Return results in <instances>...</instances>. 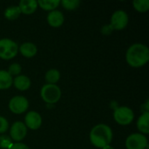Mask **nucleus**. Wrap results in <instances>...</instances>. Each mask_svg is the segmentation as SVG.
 I'll return each mask as SVG.
<instances>
[{"instance_id":"obj_1","label":"nucleus","mask_w":149,"mask_h":149,"mask_svg":"<svg viewBox=\"0 0 149 149\" xmlns=\"http://www.w3.org/2000/svg\"><path fill=\"white\" fill-rule=\"evenodd\" d=\"M126 60L130 66L134 68L145 65L149 60L148 47L141 43L132 45L126 52Z\"/></svg>"},{"instance_id":"obj_2","label":"nucleus","mask_w":149,"mask_h":149,"mask_svg":"<svg viewBox=\"0 0 149 149\" xmlns=\"http://www.w3.org/2000/svg\"><path fill=\"white\" fill-rule=\"evenodd\" d=\"M89 138L94 147L102 149L112 142L113 131L111 127L106 124H98L92 128Z\"/></svg>"},{"instance_id":"obj_3","label":"nucleus","mask_w":149,"mask_h":149,"mask_svg":"<svg viewBox=\"0 0 149 149\" xmlns=\"http://www.w3.org/2000/svg\"><path fill=\"white\" fill-rule=\"evenodd\" d=\"M40 95L42 100L47 104H55L61 98V90L57 85L46 84L42 86Z\"/></svg>"},{"instance_id":"obj_4","label":"nucleus","mask_w":149,"mask_h":149,"mask_svg":"<svg viewBox=\"0 0 149 149\" xmlns=\"http://www.w3.org/2000/svg\"><path fill=\"white\" fill-rule=\"evenodd\" d=\"M18 52L17 44L10 38L0 39V58L9 60L17 56Z\"/></svg>"},{"instance_id":"obj_5","label":"nucleus","mask_w":149,"mask_h":149,"mask_svg":"<svg viewBox=\"0 0 149 149\" xmlns=\"http://www.w3.org/2000/svg\"><path fill=\"white\" fill-rule=\"evenodd\" d=\"M113 119L118 124L121 126H127L133 122L134 113L128 107H120L114 110Z\"/></svg>"},{"instance_id":"obj_6","label":"nucleus","mask_w":149,"mask_h":149,"mask_svg":"<svg viewBox=\"0 0 149 149\" xmlns=\"http://www.w3.org/2000/svg\"><path fill=\"white\" fill-rule=\"evenodd\" d=\"M125 145L127 149H146L148 147V141L144 134L135 133L127 138Z\"/></svg>"},{"instance_id":"obj_7","label":"nucleus","mask_w":149,"mask_h":149,"mask_svg":"<svg viewBox=\"0 0 149 149\" xmlns=\"http://www.w3.org/2000/svg\"><path fill=\"white\" fill-rule=\"evenodd\" d=\"M29 107V101L28 100L22 96L17 95L12 97L9 102V109L11 113L15 114H21L27 111Z\"/></svg>"},{"instance_id":"obj_8","label":"nucleus","mask_w":149,"mask_h":149,"mask_svg":"<svg viewBox=\"0 0 149 149\" xmlns=\"http://www.w3.org/2000/svg\"><path fill=\"white\" fill-rule=\"evenodd\" d=\"M127 24H128V15L125 10H118L113 13L110 20V25L112 26L113 31L123 30L127 27Z\"/></svg>"},{"instance_id":"obj_9","label":"nucleus","mask_w":149,"mask_h":149,"mask_svg":"<svg viewBox=\"0 0 149 149\" xmlns=\"http://www.w3.org/2000/svg\"><path fill=\"white\" fill-rule=\"evenodd\" d=\"M27 134V127L24 122L16 121L14 122L10 128V139L16 142H20Z\"/></svg>"},{"instance_id":"obj_10","label":"nucleus","mask_w":149,"mask_h":149,"mask_svg":"<svg viewBox=\"0 0 149 149\" xmlns=\"http://www.w3.org/2000/svg\"><path fill=\"white\" fill-rule=\"evenodd\" d=\"M24 125L31 130L38 129L42 125V118L40 114L35 111H30L25 114Z\"/></svg>"},{"instance_id":"obj_11","label":"nucleus","mask_w":149,"mask_h":149,"mask_svg":"<svg viewBox=\"0 0 149 149\" xmlns=\"http://www.w3.org/2000/svg\"><path fill=\"white\" fill-rule=\"evenodd\" d=\"M64 21H65L64 14L60 10H54L50 11L47 15V22L52 27L58 28L63 24Z\"/></svg>"},{"instance_id":"obj_12","label":"nucleus","mask_w":149,"mask_h":149,"mask_svg":"<svg viewBox=\"0 0 149 149\" xmlns=\"http://www.w3.org/2000/svg\"><path fill=\"white\" fill-rule=\"evenodd\" d=\"M18 7L21 10V13L31 15L36 11L38 8V3L36 0H21L19 2Z\"/></svg>"},{"instance_id":"obj_13","label":"nucleus","mask_w":149,"mask_h":149,"mask_svg":"<svg viewBox=\"0 0 149 149\" xmlns=\"http://www.w3.org/2000/svg\"><path fill=\"white\" fill-rule=\"evenodd\" d=\"M18 51L20 52V53L25 57V58H32L34 57L37 52H38V48L36 46V45H34L33 43L31 42H25L24 44H22L19 47H18Z\"/></svg>"},{"instance_id":"obj_14","label":"nucleus","mask_w":149,"mask_h":149,"mask_svg":"<svg viewBox=\"0 0 149 149\" xmlns=\"http://www.w3.org/2000/svg\"><path fill=\"white\" fill-rule=\"evenodd\" d=\"M12 85L19 91H26L31 86V79L26 75H18L13 79Z\"/></svg>"},{"instance_id":"obj_15","label":"nucleus","mask_w":149,"mask_h":149,"mask_svg":"<svg viewBox=\"0 0 149 149\" xmlns=\"http://www.w3.org/2000/svg\"><path fill=\"white\" fill-rule=\"evenodd\" d=\"M149 113H142V114L137 120V128L142 134H148L149 133Z\"/></svg>"},{"instance_id":"obj_16","label":"nucleus","mask_w":149,"mask_h":149,"mask_svg":"<svg viewBox=\"0 0 149 149\" xmlns=\"http://www.w3.org/2000/svg\"><path fill=\"white\" fill-rule=\"evenodd\" d=\"M13 79L7 71L0 70V89L5 90L12 86Z\"/></svg>"},{"instance_id":"obj_17","label":"nucleus","mask_w":149,"mask_h":149,"mask_svg":"<svg viewBox=\"0 0 149 149\" xmlns=\"http://www.w3.org/2000/svg\"><path fill=\"white\" fill-rule=\"evenodd\" d=\"M3 15L6 19L12 21V20L17 19L21 15V10L18 5H10L5 9Z\"/></svg>"},{"instance_id":"obj_18","label":"nucleus","mask_w":149,"mask_h":149,"mask_svg":"<svg viewBox=\"0 0 149 149\" xmlns=\"http://www.w3.org/2000/svg\"><path fill=\"white\" fill-rule=\"evenodd\" d=\"M38 5L45 10H54L60 4L59 0H38L37 1Z\"/></svg>"},{"instance_id":"obj_19","label":"nucleus","mask_w":149,"mask_h":149,"mask_svg":"<svg viewBox=\"0 0 149 149\" xmlns=\"http://www.w3.org/2000/svg\"><path fill=\"white\" fill-rule=\"evenodd\" d=\"M45 79L47 84L56 85V83L60 79V73L57 69H50L46 72Z\"/></svg>"},{"instance_id":"obj_20","label":"nucleus","mask_w":149,"mask_h":149,"mask_svg":"<svg viewBox=\"0 0 149 149\" xmlns=\"http://www.w3.org/2000/svg\"><path fill=\"white\" fill-rule=\"evenodd\" d=\"M133 5L139 12H146L149 10V0H134Z\"/></svg>"},{"instance_id":"obj_21","label":"nucleus","mask_w":149,"mask_h":149,"mask_svg":"<svg viewBox=\"0 0 149 149\" xmlns=\"http://www.w3.org/2000/svg\"><path fill=\"white\" fill-rule=\"evenodd\" d=\"M80 1L79 0H62L60 2V3L62 4V6L68 10H76L79 4H80Z\"/></svg>"},{"instance_id":"obj_22","label":"nucleus","mask_w":149,"mask_h":149,"mask_svg":"<svg viewBox=\"0 0 149 149\" xmlns=\"http://www.w3.org/2000/svg\"><path fill=\"white\" fill-rule=\"evenodd\" d=\"M21 71H22V67H21V65L18 64V63H13V64H11L10 66H9V68H8V72H9V74L12 77V76H18L19 74H20V72H21Z\"/></svg>"},{"instance_id":"obj_23","label":"nucleus","mask_w":149,"mask_h":149,"mask_svg":"<svg viewBox=\"0 0 149 149\" xmlns=\"http://www.w3.org/2000/svg\"><path fill=\"white\" fill-rule=\"evenodd\" d=\"M12 146V143L10 141V137L3 135L0 136V148H10V147Z\"/></svg>"},{"instance_id":"obj_24","label":"nucleus","mask_w":149,"mask_h":149,"mask_svg":"<svg viewBox=\"0 0 149 149\" xmlns=\"http://www.w3.org/2000/svg\"><path fill=\"white\" fill-rule=\"evenodd\" d=\"M8 129H9V122H8V120L4 117L0 116V134H4Z\"/></svg>"},{"instance_id":"obj_25","label":"nucleus","mask_w":149,"mask_h":149,"mask_svg":"<svg viewBox=\"0 0 149 149\" xmlns=\"http://www.w3.org/2000/svg\"><path fill=\"white\" fill-rule=\"evenodd\" d=\"M113 29L112 28V26L110 25V24H105V25H103L102 26V28H101V32H102V34H104V35H110L112 32H113Z\"/></svg>"},{"instance_id":"obj_26","label":"nucleus","mask_w":149,"mask_h":149,"mask_svg":"<svg viewBox=\"0 0 149 149\" xmlns=\"http://www.w3.org/2000/svg\"><path fill=\"white\" fill-rule=\"evenodd\" d=\"M10 149H30L29 147L22 142H17L15 144H12Z\"/></svg>"},{"instance_id":"obj_27","label":"nucleus","mask_w":149,"mask_h":149,"mask_svg":"<svg viewBox=\"0 0 149 149\" xmlns=\"http://www.w3.org/2000/svg\"><path fill=\"white\" fill-rule=\"evenodd\" d=\"M102 149H114L112 146H110V145H108V146H107V147H105V148H103Z\"/></svg>"}]
</instances>
